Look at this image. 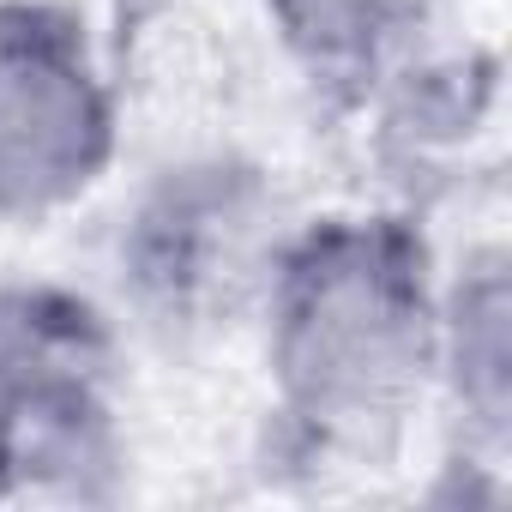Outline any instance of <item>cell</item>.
I'll list each match as a JSON object with an SVG mask.
<instances>
[{"instance_id": "5b68a950", "label": "cell", "mask_w": 512, "mask_h": 512, "mask_svg": "<svg viewBox=\"0 0 512 512\" xmlns=\"http://www.w3.org/2000/svg\"><path fill=\"white\" fill-rule=\"evenodd\" d=\"M260 7L278 43L314 79L362 85L404 49L428 0H260Z\"/></svg>"}, {"instance_id": "3957f363", "label": "cell", "mask_w": 512, "mask_h": 512, "mask_svg": "<svg viewBox=\"0 0 512 512\" xmlns=\"http://www.w3.org/2000/svg\"><path fill=\"white\" fill-rule=\"evenodd\" d=\"M266 181L235 163L169 169L121 229V278L157 326H217L260 302L272 272Z\"/></svg>"}, {"instance_id": "6da1fadb", "label": "cell", "mask_w": 512, "mask_h": 512, "mask_svg": "<svg viewBox=\"0 0 512 512\" xmlns=\"http://www.w3.org/2000/svg\"><path fill=\"white\" fill-rule=\"evenodd\" d=\"M284 416L326 446H380L434 386L440 290L398 217H326L278 241L260 290Z\"/></svg>"}, {"instance_id": "7a4b0ae2", "label": "cell", "mask_w": 512, "mask_h": 512, "mask_svg": "<svg viewBox=\"0 0 512 512\" xmlns=\"http://www.w3.org/2000/svg\"><path fill=\"white\" fill-rule=\"evenodd\" d=\"M115 163V91L55 0H0V223L79 205Z\"/></svg>"}, {"instance_id": "277c9868", "label": "cell", "mask_w": 512, "mask_h": 512, "mask_svg": "<svg viewBox=\"0 0 512 512\" xmlns=\"http://www.w3.org/2000/svg\"><path fill=\"white\" fill-rule=\"evenodd\" d=\"M512 290H506V253L482 247L458 272L452 290H440V332H434V380L452 392L464 422L482 440H506V404H512Z\"/></svg>"}]
</instances>
